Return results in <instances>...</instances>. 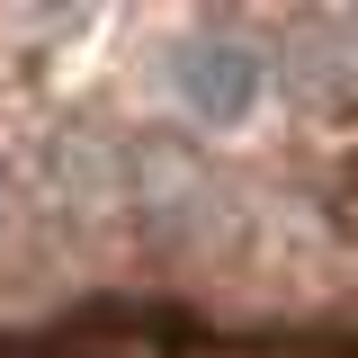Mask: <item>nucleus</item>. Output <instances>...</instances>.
Returning a JSON list of instances; mask_svg holds the SVG:
<instances>
[{
    "label": "nucleus",
    "instance_id": "nucleus-2",
    "mask_svg": "<svg viewBox=\"0 0 358 358\" xmlns=\"http://www.w3.org/2000/svg\"><path fill=\"white\" fill-rule=\"evenodd\" d=\"M171 81H179V108L197 126H242L260 108V90H268V54L251 36H233V27H197V36L179 45Z\"/></svg>",
    "mask_w": 358,
    "mask_h": 358
},
{
    "label": "nucleus",
    "instance_id": "nucleus-1",
    "mask_svg": "<svg viewBox=\"0 0 358 358\" xmlns=\"http://www.w3.org/2000/svg\"><path fill=\"white\" fill-rule=\"evenodd\" d=\"M36 188H45V206H63V215H81V224L134 206V134L54 126L36 143Z\"/></svg>",
    "mask_w": 358,
    "mask_h": 358
},
{
    "label": "nucleus",
    "instance_id": "nucleus-3",
    "mask_svg": "<svg viewBox=\"0 0 358 358\" xmlns=\"http://www.w3.org/2000/svg\"><path fill=\"white\" fill-rule=\"evenodd\" d=\"M331 224L358 242V117H350V134H341V162H331Z\"/></svg>",
    "mask_w": 358,
    "mask_h": 358
},
{
    "label": "nucleus",
    "instance_id": "nucleus-4",
    "mask_svg": "<svg viewBox=\"0 0 358 358\" xmlns=\"http://www.w3.org/2000/svg\"><path fill=\"white\" fill-rule=\"evenodd\" d=\"M0 233H9V171H0Z\"/></svg>",
    "mask_w": 358,
    "mask_h": 358
}]
</instances>
